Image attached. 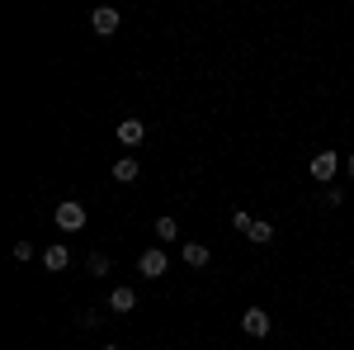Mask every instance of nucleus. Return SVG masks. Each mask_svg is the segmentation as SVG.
<instances>
[{
	"label": "nucleus",
	"instance_id": "0eeeda50",
	"mask_svg": "<svg viewBox=\"0 0 354 350\" xmlns=\"http://www.w3.org/2000/svg\"><path fill=\"white\" fill-rule=\"evenodd\" d=\"M180 261L194 265V270H203V265H208V246H203V242H185V246H180Z\"/></svg>",
	"mask_w": 354,
	"mask_h": 350
},
{
	"label": "nucleus",
	"instance_id": "dca6fc26",
	"mask_svg": "<svg viewBox=\"0 0 354 350\" xmlns=\"http://www.w3.org/2000/svg\"><path fill=\"white\" fill-rule=\"evenodd\" d=\"M350 175H354V157H350Z\"/></svg>",
	"mask_w": 354,
	"mask_h": 350
},
{
	"label": "nucleus",
	"instance_id": "6e6552de",
	"mask_svg": "<svg viewBox=\"0 0 354 350\" xmlns=\"http://www.w3.org/2000/svg\"><path fill=\"white\" fill-rule=\"evenodd\" d=\"M109 308H113V313H133V308H137V294L128 289V284H118V289L109 294Z\"/></svg>",
	"mask_w": 354,
	"mask_h": 350
},
{
	"label": "nucleus",
	"instance_id": "f03ea898",
	"mask_svg": "<svg viewBox=\"0 0 354 350\" xmlns=\"http://www.w3.org/2000/svg\"><path fill=\"white\" fill-rule=\"evenodd\" d=\"M270 313H265V308H245V317H241V331L245 336H255V341H265V336H270Z\"/></svg>",
	"mask_w": 354,
	"mask_h": 350
},
{
	"label": "nucleus",
	"instance_id": "2eb2a0df",
	"mask_svg": "<svg viewBox=\"0 0 354 350\" xmlns=\"http://www.w3.org/2000/svg\"><path fill=\"white\" fill-rule=\"evenodd\" d=\"M15 261H33V246H28V242H15Z\"/></svg>",
	"mask_w": 354,
	"mask_h": 350
},
{
	"label": "nucleus",
	"instance_id": "423d86ee",
	"mask_svg": "<svg viewBox=\"0 0 354 350\" xmlns=\"http://www.w3.org/2000/svg\"><path fill=\"white\" fill-rule=\"evenodd\" d=\"M142 137H147V123H142V119H123V123H118V142H123V147H142Z\"/></svg>",
	"mask_w": 354,
	"mask_h": 350
},
{
	"label": "nucleus",
	"instance_id": "9d476101",
	"mask_svg": "<svg viewBox=\"0 0 354 350\" xmlns=\"http://www.w3.org/2000/svg\"><path fill=\"white\" fill-rule=\"evenodd\" d=\"M151 232H156V242H175V237H180V222L165 213V218H156V227H151Z\"/></svg>",
	"mask_w": 354,
	"mask_h": 350
},
{
	"label": "nucleus",
	"instance_id": "7ed1b4c3",
	"mask_svg": "<svg viewBox=\"0 0 354 350\" xmlns=\"http://www.w3.org/2000/svg\"><path fill=\"white\" fill-rule=\"evenodd\" d=\"M137 270L147 274V279H161L165 270H170V261H165L161 246H151V251H142V261H137Z\"/></svg>",
	"mask_w": 354,
	"mask_h": 350
},
{
	"label": "nucleus",
	"instance_id": "9b49d317",
	"mask_svg": "<svg viewBox=\"0 0 354 350\" xmlns=\"http://www.w3.org/2000/svg\"><path fill=\"white\" fill-rule=\"evenodd\" d=\"M137 175H142V166H137L133 157H123V161H113V180H123V185H128V180H137Z\"/></svg>",
	"mask_w": 354,
	"mask_h": 350
},
{
	"label": "nucleus",
	"instance_id": "20e7f679",
	"mask_svg": "<svg viewBox=\"0 0 354 350\" xmlns=\"http://www.w3.org/2000/svg\"><path fill=\"white\" fill-rule=\"evenodd\" d=\"M335 170H340V157H335V152H317V157H312V175H317L322 185L335 180Z\"/></svg>",
	"mask_w": 354,
	"mask_h": 350
},
{
	"label": "nucleus",
	"instance_id": "f257e3e1",
	"mask_svg": "<svg viewBox=\"0 0 354 350\" xmlns=\"http://www.w3.org/2000/svg\"><path fill=\"white\" fill-rule=\"evenodd\" d=\"M57 227H62V232H81L85 227V204H76V199L57 204Z\"/></svg>",
	"mask_w": 354,
	"mask_h": 350
},
{
	"label": "nucleus",
	"instance_id": "39448f33",
	"mask_svg": "<svg viewBox=\"0 0 354 350\" xmlns=\"http://www.w3.org/2000/svg\"><path fill=\"white\" fill-rule=\"evenodd\" d=\"M90 24H95V33H100V38H113V33H118V10L100 5V10L90 15Z\"/></svg>",
	"mask_w": 354,
	"mask_h": 350
},
{
	"label": "nucleus",
	"instance_id": "f8f14e48",
	"mask_svg": "<svg viewBox=\"0 0 354 350\" xmlns=\"http://www.w3.org/2000/svg\"><path fill=\"white\" fill-rule=\"evenodd\" d=\"M245 237H250V242H255V246H265V242H270V237H274V227H270V222H265V218H255Z\"/></svg>",
	"mask_w": 354,
	"mask_h": 350
},
{
	"label": "nucleus",
	"instance_id": "1a4fd4ad",
	"mask_svg": "<svg viewBox=\"0 0 354 350\" xmlns=\"http://www.w3.org/2000/svg\"><path fill=\"white\" fill-rule=\"evenodd\" d=\"M43 265H48V270H66V265H71L66 246H62V242H57V246H48V251H43Z\"/></svg>",
	"mask_w": 354,
	"mask_h": 350
},
{
	"label": "nucleus",
	"instance_id": "ddd939ff",
	"mask_svg": "<svg viewBox=\"0 0 354 350\" xmlns=\"http://www.w3.org/2000/svg\"><path fill=\"white\" fill-rule=\"evenodd\" d=\"M85 270H90V274H95V279H104V274H109V256H104V251H95V256H90V261H85Z\"/></svg>",
	"mask_w": 354,
	"mask_h": 350
},
{
	"label": "nucleus",
	"instance_id": "f3484780",
	"mask_svg": "<svg viewBox=\"0 0 354 350\" xmlns=\"http://www.w3.org/2000/svg\"><path fill=\"white\" fill-rule=\"evenodd\" d=\"M104 350H118V346H104Z\"/></svg>",
	"mask_w": 354,
	"mask_h": 350
},
{
	"label": "nucleus",
	"instance_id": "4468645a",
	"mask_svg": "<svg viewBox=\"0 0 354 350\" xmlns=\"http://www.w3.org/2000/svg\"><path fill=\"white\" fill-rule=\"evenodd\" d=\"M250 222H255V218L245 213V209H236V213H232V227H236V232H241V237H245V232H250Z\"/></svg>",
	"mask_w": 354,
	"mask_h": 350
}]
</instances>
